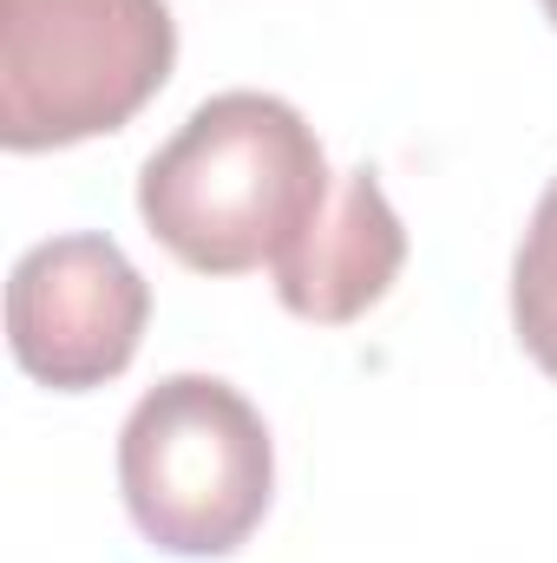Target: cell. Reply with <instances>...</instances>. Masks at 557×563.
Masks as SVG:
<instances>
[{"label": "cell", "instance_id": "obj_1", "mask_svg": "<svg viewBox=\"0 0 557 563\" xmlns=\"http://www.w3.org/2000/svg\"><path fill=\"white\" fill-rule=\"evenodd\" d=\"M328 197V151L276 92L204 99L139 170L144 230L197 276L276 269Z\"/></svg>", "mask_w": 557, "mask_h": 563}, {"label": "cell", "instance_id": "obj_2", "mask_svg": "<svg viewBox=\"0 0 557 563\" xmlns=\"http://www.w3.org/2000/svg\"><path fill=\"white\" fill-rule=\"evenodd\" d=\"M119 492L171 558H230L270 511L276 445L263 413L217 374H171L119 432Z\"/></svg>", "mask_w": 557, "mask_h": 563}, {"label": "cell", "instance_id": "obj_3", "mask_svg": "<svg viewBox=\"0 0 557 563\" xmlns=\"http://www.w3.org/2000/svg\"><path fill=\"white\" fill-rule=\"evenodd\" d=\"M177 66L164 0H0V144L59 151L132 125Z\"/></svg>", "mask_w": 557, "mask_h": 563}, {"label": "cell", "instance_id": "obj_4", "mask_svg": "<svg viewBox=\"0 0 557 563\" xmlns=\"http://www.w3.org/2000/svg\"><path fill=\"white\" fill-rule=\"evenodd\" d=\"M151 321V288L112 236L33 243L7 276L13 361L53 394H92L132 367Z\"/></svg>", "mask_w": 557, "mask_h": 563}, {"label": "cell", "instance_id": "obj_5", "mask_svg": "<svg viewBox=\"0 0 557 563\" xmlns=\"http://www.w3.org/2000/svg\"><path fill=\"white\" fill-rule=\"evenodd\" d=\"M401 263H407V230H401L381 177L361 164V170L335 177L328 210L276 263V295L288 314H302L315 328H341L394 288Z\"/></svg>", "mask_w": 557, "mask_h": 563}, {"label": "cell", "instance_id": "obj_6", "mask_svg": "<svg viewBox=\"0 0 557 563\" xmlns=\"http://www.w3.org/2000/svg\"><path fill=\"white\" fill-rule=\"evenodd\" d=\"M512 328L525 341V354L557 380V177L545 184L525 243L512 256Z\"/></svg>", "mask_w": 557, "mask_h": 563}, {"label": "cell", "instance_id": "obj_7", "mask_svg": "<svg viewBox=\"0 0 557 563\" xmlns=\"http://www.w3.org/2000/svg\"><path fill=\"white\" fill-rule=\"evenodd\" d=\"M545 13H551V26H557V0H545Z\"/></svg>", "mask_w": 557, "mask_h": 563}]
</instances>
